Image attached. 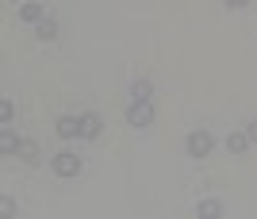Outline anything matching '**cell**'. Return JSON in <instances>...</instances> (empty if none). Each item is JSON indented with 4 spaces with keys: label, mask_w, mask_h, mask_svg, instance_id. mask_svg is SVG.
I'll list each match as a JSON object with an SVG mask.
<instances>
[{
    "label": "cell",
    "mask_w": 257,
    "mask_h": 219,
    "mask_svg": "<svg viewBox=\"0 0 257 219\" xmlns=\"http://www.w3.org/2000/svg\"><path fill=\"white\" fill-rule=\"evenodd\" d=\"M249 146H253V143H249L246 131H230V135H226V150H230V154H246Z\"/></svg>",
    "instance_id": "cell-10"
},
{
    "label": "cell",
    "mask_w": 257,
    "mask_h": 219,
    "mask_svg": "<svg viewBox=\"0 0 257 219\" xmlns=\"http://www.w3.org/2000/svg\"><path fill=\"white\" fill-rule=\"evenodd\" d=\"M16 158H20V162H27V165H39V162H43V150H39V143H35V139H23L20 150H16Z\"/></svg>",
    "instance_id": "cell-7"
},
{
    "label": "cell",
    "mask_w": 257,
    "mask_h": 219,
    "mask_svg": "<svg viewBox=\"0 0 257 219\" xmlns=\"http://www.w3.org/2000/svg\"><path fill=\"white\" fill-rule=\"evenodd\" d=\"M100 131H104V120H100V112H85L81 116V139H100Z\"/></svg>",
    "instance_id": "cell-5"
},
{
    "label": "cell",
    "mask_w": 257,
    "mask_h": 219,
    "mask_svg": "<svg viewBox=\"0 0 257 219\" xmlns=\"http://www.w3.org/2000/svg\"><path fill=\"white\" fill-rule=\"evenodd\" d=\"M184 150H188V158H196V162H200V158H207V154L215 150V135L200 127V131H192L188 139H184Z\"/></svg>",
    "instance_id": "cell-2"
},
{
    "label": "cell",
    "mask_w": 257,
    "mask_h": 219,
    "mask_svg": "<svg viewBox=\"0 0 257 219\" xmlns=\"http://www.w3.org/2000/svg\"><path fill=\"white\" fill-rule=\"evenodd\" d=\"M50 169H54V177L69 181V177L81 173V154H73V150H58V154L50 158Z\"/></svg>",
    "instance_id": "cell-1"
},
{
    "label": "cell",
    "mask_w": 257,
    "mask_h": 219,
    "mask_svg": "<svg viewBox=\"0 0 257 219\" xmlns=\"http://www.w3.org/2000/svg\"><path fill=\"white\" fill-rule=\"evenodd\" d=\"M35 39H39V43H54V39H58V20L46 16L43 23H35Z\"/></svg>",
    "instance_id": "cell-8"
},
{
    "label": "cell",
    "mask_w": 257,
    "mask_h": 219,
    "mask_svg": "<svg viewBox=\"0 0 257 219\" xmlns=\"http://www.w3.org/2000/svg\"><path fill=\"white\" fill-rule=\"evenodd\" d=\"M249 0H226V8H246Z\"/></svg>",
    "instance_id": "cell-16"
},
{
    "label": "cell",
    "mask_w": 257,
    "mask_h": 219,
    "mask_svg": "<svg viewBox=\"0 0 257 219\" xmlns=\"http://www.w3.org/2000/svg\"><path fill=\"white\" fill-rule=\"evenodd\" d=\"M20 143H23V139L12 131V123H8V127H0V154H16Z\"/></svg>",
    "instance_id": "cell-9"
},
{
    "label": "cell",
    "mask_w": 257,
    "mask_h": 219,
    "mask_svg": "<svg viewBox=\"0 0 257 219\" xmlns=\"http://www.w3.org/2000/svg\"><path fill=\"white\" fill-rule=\"evenodd\" d=\"M0 208H4V215H16V200L4 196V200H0Z\"/></svg>",
    "instance_id": "cell-14"
},
{
    "label": "cell",
    "mask_w": 257,
    "mask_h": 219,
    "mask_svg": "<svg viewBox=\"0 0 257 219\" xmlns=\"http://www.w3.org/2000/svg\"><path fill=\"white\" fill-rule=\"evenodd\" d=\"M246 135H249V143L257 146V120H249V123H246Z\"/></svg>",
    "instance_id": "cell-15"
},
{
    "label": "cell",
    "mask_w": 257,
    "mask_h": 219,
    "mask_svg": "<svg viewBox=\"0 0 257 219\" xmlns=\"http://www.w3.org/2000/svg\"><path fill=\"white\" fill-rule=\"evenodd\" d=\"M154 123V104H135V100H131V108H127V127H135V131H139V127H150Z\"/></svg>",
    "instance_id": "cell-3"
},
{
    "label": "cell",
    "mask_w": 257,
    "mask_h": 219,
    "mask_svg": "<svg viewBox=\"0 0 257 219\" xmlns=\"http://www.w3.org/2000/svg\"><path fill=\"white\" fill-rule=\"evenodd\" d=\"M196 215L200 219H219L223 215V204H219V200H200V204H196Z\"/></svg>",
    "instance_id": "cell-12"
},
{
    "label": "cell",
    "mask_w": 257,
    "mask_h": 219,
    "mask_svg": "<svg viewBox=\"0 0 257 219\" xmlns=\"http://www.w3.org/2000/svg\"><path fill=\"white\" fill-rule=\"evenodd\" d=\"M54 131H58V139H81V116H58Z\"/></svg>",
    "instance_id": "cell-4"
},
{
    "label": "cell",
    "mask_w": 257,
    "mask_h": 219,
    "mask_svg": "<svg viewBox=\"0 0 257 219\" xmlns=\"http://www.w3.org/2000/svg\"><path fill=\"white\" fill-rule=\"evenodd\" d=\"M46 16H50V12H46V4H39V0H27V4H20V20L23 23H43Z\"/></svg>",
    "instance_id": "cell-6"
},
{
    "label": "cell",
    "mask_w": 257,
    "mask_h": 219,
    "mask_svg": "<svg viewBox=\"0 0 257 219\" xmlns=\"http://www.w3.org/2000/svg\"><path fill=\"white\" fill-rule=\"evenodd\" d=\"M12 116H16V108H12V100L4 96V100H0V123L8 127V123H12Z\"/></svg>",
    "instance_id": "cell-13"
},
{
    "label": "cell",
    "mask_w": 257,
    "mask_h": 219,
    "mask_svg": "<svg viewBox=\"0 0 257 219\" xmlns=\"http://www.w3.org/2000/svg\"><path fill=\"white\" fill-rule=\"evenodd\" d=\"M150 81H146V77H139V81H131V100H135V104H150Z\"/></svg>",
    "instance_id": "cell-11"
}]
</instances>
